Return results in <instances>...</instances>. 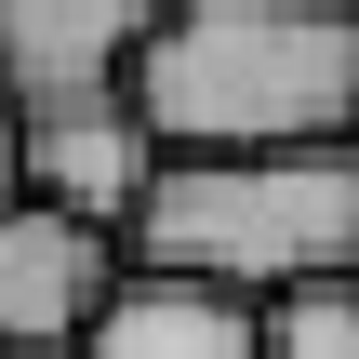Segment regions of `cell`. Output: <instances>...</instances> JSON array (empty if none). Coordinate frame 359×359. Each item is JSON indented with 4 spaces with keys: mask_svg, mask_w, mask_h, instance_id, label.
Instances as JSON below:
<instances>
[{
    "mask_svg": "<svg viewBox=\"0 0 359 359\" xmlns=\"http://www.w3.org/2000/svg\"><path fill=\"white\" fill-rule=\"evenodd\" d=\"M120 253H133L120 226L53 213V200H13L0 213V346L13 359H80L93 320H107V293L133 280Z\"/></svg>",
    "mask_w": 359,
    "mask_h": 359,
    "instance_id": "277c9868",
    "label": "cell"
},
{
    "mask_svg": "<svg viewBox=\"0 0 359 359\" xmlns=\"http://www.w3.org/2000/svg\"><path fill=\"white\" fill-rule=\"evenodd\" d=\"M80 359H266V293H226V280H187V266H133Z\"/></svg>",
    "mask_w": 359,
    "mask_h": 359,
    "instance_id": "8992f818",
    "label": "cell"
},
{
    "mask_svg": "<svg viewBox=\"0 0 359 359\" xmlns=\"http://www.w3.org/2000/svg\"><path fill=\"white\" fill-rule=\"evenodd\" d=\"M133 266H187L226 293H293V280H346L359 266V133L346 147H226V160H173Z\"/></svg>",
    "mask_w": 359,
    "mask_h": 359,
    "instance_id": "7a4b0ae2",
    "label": "cell"
},
{
    "mask_svg": "<svg viewBox=\"0 0 359 359\" xmlns=\"http://www.w3.org/2000/svg\"><path fill=\"white\" fill-rule=\"evenodd\" d=\"M187 0H0V93L40 107V93H107L147 67V40L173 27Z\"/></svg>",
    "mask_w": 359,
    "mask_h": 359,
    "instance_id": "5b68a950",
    "label": "cell"
},
{
    "mask_svg": "<svg viewBox=\"0 0 359 359\" xmlns=\"http://www.w3.org/2000/svg\"><path fill=\"white\" fill-rule=\"evenodd\" d=\"M0 359H13V346H0Z\"/></svg>",
    "mask_w": 359,
    "mask_h": 359,
    "instance_id": "9c48e42d",
    "label": "cell"
},
{
    "mask_svg": "<svg viewBox=\"0 0 359 359\" xmlns=\"http://www.w3.org/2000/svg\"><path fill=\"white\" fill-rule=\"evenodd\" d=\"M13 200H27V107L0 93V213H13Z\"/></svg>",
    "mask_w": 359,
    "mask_h": 359,
    "instance_id": "ba28073f",
    "label": "cell"
},
{
    "mask_svg": "<svg viewBox=\"0 0 359 359\" xmlns=\"http://www.w3.org/2000/svg\"><path fill=\"white\" fill-rule=\"evenodd\" d=\"M133 107L160 120L173 160L346 147L359 133V0H187L147 40Z\"/></svg>",
    "mask_w": 359,
    "mask_h": 359,
    "instance_id": "6da1fadb",
    "label": "cell"
},
{
    "mask_svg": "<svg viewBox=\"0 0 359 359\" xmlns=\"http://www.w3.org/2000/svg\"><path fill=\"white\" fill-rule=\"evenodd\" d=\"M160 173H173V147H160V120L133 107V80H107V93H40L27 107V200H53V213H93V226H147V200H160Z\"/></svg>",
    "mask_w": 359,
    "mask_h": 359,
    "instance_id": "3957f363",
    "label": "cell"
},
{
    "mask_svg": "<svg viewBox=\"0 0 359 359\" xmlns=\"http://www.w3.org/2000/svg\"><path fill=\"white\" fill-rule=\"evenodd\" d=\"M266 359H359V266L266 293Z\"/></svg>",
    "mask_w": 359,
    "mask_h": 359,
    "instance_id": "52a82bcc",
    "label": "cell"
}]
</instances>
